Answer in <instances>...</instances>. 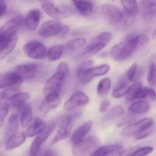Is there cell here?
I'll list each match as a JSON object with an SVG mask.
<instances>
[{
    "mask_svg": "<svg viewBox=\"0 0 156 156\" xmlns=\"http://www.w3.org/2000/svg\"><path fill=\"white\" fill-rule=\"evenodd\" d=\"M69 69L66 62H61L56 73L47 79L44 87V94H60L68 76Z\"/></svg>",
    "mask_w": 156,
    "mask_h": 156,
    "instance_id": "cell-1",
    "label": "cell"
},
{
    "mask_svg": "<svg viewBox=\"0 0 156 156\" xmlns=\"http://www.w3.org/2000/svg\"><path fill=\"white\" fill-rule=\"evenodd\" d=\"M23 23L24 19L22 17L18 16L6 21L0 27V49L16 35Z\"/></svg>",
    "mask_w": 156,
    "mask_h": 156,
    "instance_id": "cell-2",
    "label": "cell"
},
{
    "mask_svg": "<svg viewBox=\"0 0 156 156\" xmlns=\"http://www.w3.org/2000/svg\"><path fill=\"white\" fill-rule=\"evenodd\" d=\"M100 142L97 137L89 136L73 143V154L74 156H88L94 149L99 147Z\"/></svg>",
    "mask_w": 156,
    "mask_h": 156,
    "instance_id": "cell-3",
    "label": "cell"
},
{
    "mask_svg": "<svg viewBox=\"0 0 156 156\" xmlns=\"http://www.w3.org/2000/svg\"><path fill=\"white\" fill-rule=\"evenodd\" d=\"M47 48L37 40H31L23 47V52L27 57L32 59H43L47 56Z\"/></svg>",
    "mask_w": 156,
    "mask_h": 156,
    "instance_id": "cell-4",
    "label": "cell"
},
{
    "mask_svg": "<svg viewBox=\"0 0 156 156\" xmlns=\"http://www.w3.org/2000/svg\"><path fill=\"white\" fill-rule=\"evenodd\" d=\"M56 124L55 123H50L46 126L44 129L41 131L39 134H37L36 138L34 139L30 146V151H29V155L30 156H37L39 153L42 145L45 143L46 140L50 137L53 131L54 130Z\"/></svg>",
    "mask_w": 156,
    "mask_h": 156,
    "instance_id": "cell-5",
    "label": "cell"
},
{
    "mask_svg": "<svg viewBox=\"0 0 156 156\" xmlns=\"http://www.w3.org/2000/svg\"><path fill=\"white\" fill-rule=\"evenodd\" d=\"M89 98L84 91H77L73 93L64 103L63 108L66 111H72L73 110L84 107L89 103Z\"/></svg>",
    "mask_w": 156,
    "mask_h": 156,
    "instance_id": "cell-6",
    "label": "cell"
},
{
    "mask_svg": "<svg viewBox=\"0 0 156 156\" xmlns=\"http://www.w3.org/2000/svg\"><path fill=\"white\" fill-rule=\"evenodd\" d=\"M101 12L105 19L113 25L120 24L124 18V12L111 4H104L101 6Z\"/></svg>",
    "mask_w": 156,
    "mask_h": 156,
    "instance_id": "cell-7",
    "label": "cell"
},
{
    "mask_svg": "<svg viewBox=\"0 0 156 156\" xmlns=\"http://www.w3.org/2000/svg\"><path fill=\"white\" fill-rule=\"evenodd\" d=\"M134 53L132 47L127 41L119 43L112 47L111 55L113 59L116 61H124L129 59Z\"/></svg>",
    "mask_w": 156,
    "mask_h": 156,
    "instance_id": "cell-8",
    "label": "cell"
},
{
    "mask_svg": "<svg viewBox=\"0 0 156 156\" xmlns=\"http://www.w3.org/2000/svg\"><path fill=\"white\" fill-rule=\"evenodd\" d=\"M62 26V23L58 18L49 20L41 24L38 29V34L42 37H54L58 35Z\"/></svg>",
    "mask_w": 156,
    "mask_h": 156,
    "instance_id": "cell-9",
    "label": "cell"
},
{
    "mask_svg": "<svg viewBox=\"0 0 156 156\" xmlns=\"http://www.w3.org/2000/svg\"><path fill=\"white\" fill-rule=\"evenodd\" d=\"M72 121H73L72 116H66L62 119L54 137L53 138L51 145L56 144L59 142L66 140L70 136L72 133Z\"/></svg>",
    "mask_w": 156,
    "mask_h": 156,
    "instance_id": "cell-10",
    "label": "cell"
},
{
    "mask_svg": "<svg viewBox=\"0 0 156 156\" xmlns=\"http://www.w3.org/2000/svg\"><path fill=\"white\" fill-rule=\"evenodd\" d=\"M153 119L151 118V117H146V118H143L142 120H137V121L126 126L122 130L121 135L125 137L134 136L136 134L143 130L144 128L151 126V125H153Z\"/></svg>",
    "mask_w": 156,
    "mask_h": 156,
    "instance_id": "cell-11",
    "label": "cell"
},
{
    "mask_svg": "<svg viewBox=\"0 0 156 156\" xmlns=\"http://www.w3.org/2000/svg\"><path fill=\"white\" fill-rule=\"evenodd\" d=\"M110 69L111 67L108 64H102L98 66H92L85 72L79 82L82 84H88L94 78L107 75L110 72Z\"/></svg>",
    "mask_w": 156,
    "mask_h": 156,
    "instance_id": "cell-12",
    "label": "cell"
},
{
    "mask_svg": "<svg viewBox=\"0 0 156 156\" xmlns=\"http://www.w3.org/2000/svg\"><path fill=\"white\" fill-rule=\"evenodd\" d=\"M139 13L143 19L151 21L156 14V0H140L138 4Z\"/></svg>",
    "mask_w": 156,
    "mask_h": 156,
    "instance_id": "cell-13",
    "label": "cell"
},
{
    "mask_svg": "<svg viewBox=\"0 0 156 156\" xmlns=\"http://www.w3.org/2000/svg\"><path fill=\"white\" fill-rule=\"evenodd\" d=\"M41 8L47 15L53 18H59L66 17L69 15L68 10L65 8H61L56 5L53 2L50 1H44L41 4Z\"/></svg>",
    "mask_w": 156,
    "mask_h": 156,
    "instance_id": "cell-14",
    "label": "cell"
},
{
    "mask_svg": "<svg viewBox=\"0 0 156 156\" xmlns=\"http://www.w3.org/2000/svg\"><path fill=\"white\" fill-rule=\"evenodd\" d=\"M59 101H60L59 94H47L40 105V111L44 114H48L59 105Z\"/></svg>",
    "mask_w": 156,
    "mask_h": 156,
    "instance_id": "cell-15",
    "label": "cell"
},
{
    "mask_svg": "<svg viewBox=\"0 0 156 156\" xmlns=\"http://www.w3.org/2000/svg\"><path fill=\"white\" fill-rule=\"evenodd\" d=\"M23 78L15 72H7L0 75V89L10 86L19 85L22 83Z\"/></svg>",
    "mask_w": 156,
    "mask_h": 156,
    "instance_id": "cell-16",
    "label": "cell"
},
{
    "mask_svg": "<svg viewBox=\"0 0 156 156\" xmlns=\"http://www.w3.org/2000/svg\"><path fill=\"white\" fill-rule=\"evenodd\" d=\"M41 19V12L39 9H31L24 19V24L26 28L30 31H34L38 27Z\"/></svg>",
    "mask_w": 156,
    "mask_h": 156,
    "instance_id": "cell-17",
    "label": "cell"
},
{
    "mask_svg": "<svg viewBox=\"0 0 156 156\" xmlns=\"http://www.w3.org/2000/svg\"><path fill=\"white\" fill-rule=\"evenodd\" d=\"M123 149V146L120 144L103 146L94 149L89 156H115L119 155Z\"/></svg>",
    "mask_w": 156,
    "mask_h": 156,
    "instance_id": "cell-18",
    "label": "cell"
},
{
    "mask_svg": "<svg viewBox=\"0 0 156 156\" xmlns=\"http://www.w3.org/2000/svg\"><path fill=\"white\" fill-rule=\"evenodd\" d=\"M77 12L83 17H88L94 12L92 0H71Z\"/></svg>",
    "mask_w": 156,
    "mask_h": 156,
    "instance_id": "cell-19",
    "label": "cell"
},
{
    "mask_svg": "<svg viewBox=\"0 0 156 156\" xmlns=\"http://www.w3.org/2000/svg\"><path fill=\"white\" fill-rule=\"evenodd\" d=\"M26 135L24 132H18L12 134L8 137L5 148L6 150H12L21 146L26 140Z\"/></svg>",
    "mask_w": 156,
    "mask_h": 156,
    "instance_id": "cell-20",
    "label": "cell"
},
{
    "mask_svg": "<svg viewBox=\"0 0 156 156\" xmlns=\"http://www.w3.org/2000/svg\"><path fill=\"white\" fill-rule=\"evenodd\" d=\"M93 126V122L91 120H88V121L85 122L83 124L81 125L80 126L77 128L74 132L73 133V134L70 137V142L72 143H76L79 140H82V139L85 138L87 134L91 131V128Z\"/></svg>",
    "mask_w": 156,
    "mask_h": 156,
    "instance_id": "cell-21",
    "label": "cell"
},
{
    "mask_svg": "<svg viewBox=\"0 0 156 156\" xmlns=\"http://www.w3.org/2000/svg\"><path fill=\"white\" fill-rule=\"evenodd\" d=\"M150 109V104L149 101L143 99L136 101L131 104L128 108V112L131 115L144 114L147 113Z\"/></svg>",
    "mask_w": 156,
    "mask_h": 156,
    "instance_id": "cell-22",
    "label": "cell"
},
{
    "mask_svg": "<svg viewBox=\"0 0 156 156\" xmlns=\"http://www.w3.org/2000/svg\"><path fill=\"white\" fill-rule=\"evenodd\" d=\"M126 41L130 44L134 53L136 51H137V50H142V49L147 47L149 42V37L145 34H138L134 35V36H129V37L126 38Z\"/></svg>",
    "mask_w": 156,
    "mask_h": 156,
    "instance_id": "cell-23",
    "label": "cell"
},
{
    "mask_svg": "<svg viewBox=\"0 0 156 156\" xmlns=\"http://www.w3.org/2000/svg\"><path fill=\"white\" fill-rule=\"evenodd\" d=\"M37 64L36 63H24L18 65L13 68V72L19 75L22 78L32 77L37 69Z\"/></svg>",
    "mask_w": 156,
    "mask_h": 156,
    "instance_id": "cell-24",
    "label": "cell"
},
{
    "mask_svg": "<svg viewBox=\"0 0 156 156\" xmlns=\"http://www.w3.org/2000/svg\"><path fill=\"white\" fill-rule=\"evenodd\" d=\"M47 126V123L40 117H35L31 123L28 125L26 129L25 135L27 137H34L39 134L41 131L44 129Z\"/></svg>",
    "mask_w": 156,
    "mask_h": 156,
    "instance_id": "cell-25",
    "label": "cell"
},
{
    "mask_svg": "<svg viewBox=\"0 0 156 156\" xmlns=\"http://www.w3.org/2000/svg\"><path fill=\"white\" fill-rule=\"evenodd\" d=\"M131 85L130 82L124 77L121 78L112 91V97L114 98H120L127 94Z\"/></svg>",
    "mask_w": 156,
    "mask_h": 156,
    "instance_id": "cell-26",
    "label": "cell"
},
{
    "mask_svg": "<svg viewBox=\"0 0 156 156\" xmlns=\"http://www.w3.org/2000/svg\"><path fill=\"white\" fill-rule=\"evenodd\" d=\"M18 111L20 112V124L23 128L27 127L28 125L31 123L32 117H33L31 107L29 105H24Z\"/></svg>",
    "mask_w": 156,
    "mask_h": 156,
    "instance_id": "cell-27",
    "label": "cell"
},
{
    "mask_svg": "<svg viewBox=\"0 0 156 156\" xmlns=\"http://www.w3.org/2000/svg\"><path fill=\"white\" fill-rule=\"evenodd\" d=\"M105 46L106 45L102 44V43L94 42V41H93L91 44H89V45L87 46L86 47H85L83 49V50L82 51V53H81V56L85 58L95 56L96 54L100 53L105 48Z\"/></svg>",
    "mask_w": 156,
    "mask_h": 156,
    "instance_id": "cell-28",
    "label": "cell"
},
{
    "mask_svg": "<svg viewBox=\"0 0 156 156\" xmlns=\"http://www.w3.org/2000/svg\"><path fill=\"white\" fill-rule=\"evenodd\" d=\"M124 14L129 16H136L139 14L137 0H121Z\"/></svg>",
    "mask_w": 156,
    "mask_h": 156,
    "instance_id": "cell-29",
    "label": "cell"
},
{
    "mask_svg": "<svg viewBox=\"0 0 156 156\" xmlns=\"http://www.w3.org/2000/svg\"><path fill=\"white\" fill-rule=\"evenodd\" d=\"M30 98V94L27 92H18L15 97L12 99H11L9 101L11 102V105L14 108L19 111L24 105L25 102Z\"/></svg>",
    "mask_w": 156,
    "mask_h": 156,
    "instance_id": "cell-30",
    "label": "cell"
},
{
    "mask_svg": "<svg viewBox=\"0 0 156 156\" xmlns=\"http://www.w3.org/2000/svg\"><path fill=\"white\" fill-rule=\"evenodd\" d=\"M64 47L62 45H54L47 50L46 57L52 62L59 60L63 53Z\"/></svg>",
    "mask_w": 156,
    "mask_h": 156,
    "instance_id": "cell-31",
    "label": "cell"
},
{
    "mask_svg": "<svg viewBox=\"0 0 156 156\" xmlns=\"http://www.w3.org/2000/svg\"><path fill=\"white\" fill-rule=\"evenodd\" d=\"M18 115L17 114H11L7 121V130L6 136L9 137L12 134L17 133L18 129Z\"/></svg>",
    "mask_w": 156,
    "mask_h": 156,
    "instance_id": "cell-32",
    "label": "cell"
},
{
    "mask_svg": "<svg viewBox=\"0 0 156 156\" xmlns=\"http://www.w3.org/2000/svg\"><path fill=\"white\" fill-rule=\"evenodd\" d=\"M17 43H18V37L17 35H15L5 45L0 49V59H4L12 53L15 50Z\"/></svg>",
    "mask_w": 156,
    "mask_h": 156,
    "instance_id": "cell-33",
    "label": "cell"
},
{
    "mask_svg": "<svg viewBox=\"0 0 156 156\" xmlns=\"http://www.w3.org/2000/svg\"><path fill=\"white\" fill-rule=\"evenodd\" d=\"M142 88H143V84L141 82H136L131 85L127 94H126V100L128 101H132L136 99H138V96L140 94Z\"/></svg>",
    "mask_w": 156,
    "mask_h": 156,
    "instance_id": "cell-34",
    "label": "cell"
},
{
    "mask_svg": "<svg viewBox=\"0 0 156 156\" xmlns=\"http://www.w3.org/2000/svg\"><path fill=\"white\" fill-rule=\"evenodd\" d=\"M109 111V110H108ZM125 113L124 108L122 106H115L113 108H111L109 111L108 112V114L105 116L104 119L105 120L108 121V120H115V119H118L120 117H121L122 116H123Z\"/></svg>",
    "mask_w": 156,
    "mask_h": 156,
    "instance_id": "cell-35",
    "label": "cell"
},
{
    "mask_svg": "<svg viewBox=\"0 0 156 156\" xmlns=\"http://www.w3.org/2000/svg\"><path fill=\"white\" fill-rule=\"evenodd\" d=\"M20 91H21V90L18 88V85L8 87V88H5V89L1 93V94H0V99H1V101H9L11 99L13 98Z\"/></svg>",
    "mask_w": 156,
    "mask_h": 156,
    "instance_id": "cell-36",
    "label": "cell"
},
{
    "mask_svg": "<svg viewBox=\"0 0 156 156\" xmlns=\"http://www.w3.org/2000/svg\"><path fill=\"white\" fill-rule=\"evenodd\" d=\"M111 87V81L108 78H105L102 79L100 82H98V85L97 87V92L98 94L101 97H104L108 94L109 92Z\"/></svg>",
    "mask_w": 156,
    "mask_h": 156,
    "instance_id": "cell-37",
    "label": "cell"
},
{
    "mask_svg": "<svg viewBox=\"0 0 156 156\" xmlns=\"http://www.w3.org/2000/svg\"><path fill=\"white\" fill-rule=\"evenodd\" d=\"M87 43L86 38L79 37L74 38L71 40L66 44V47L70 51H76L79 49L82 48L85 46Z\"/></svg>",
    "mask_w": 156,
    "mask_h": 156,
    "instance_id": "cell-38",
    "label": "cell"
},
{
    "mask_svg": "<svg viewBox=\"0 0 156 156\" xmlns=\"http://www.w3.org/2000/svg\"><path fill=\"white\" fill-rule=\"evenodd\" d=\"M93 66H94V61L91 60V59L85 60L84 61V62H81L79 65H78L76 69V78L78 79V80L80 81V79H82V77L83 76V75L85 74V72H86L88 69L92 67Z\"/></svg>",
    "mask_w": 156,
    "mask_h": 156,
    "instance_id": "cell-39",
    "label": "cell"
},
{
    "mask_svg": "<svg viewBox=\"0 0 156 156\" xmlns=\"http://www.w3.org/2000/svg\"><path fill=\"white\" fill-rule=\"evenodd\" d=\"M155 91L153 88L149 87H143L140 91L138 99H143L147 101H154L155 100Z\"/></svg>",
    "mask_w": 156,
    "mask_h": 156,
    "instance_id": "cell-40",
    "label": "cell"
},
{
    "mask_svg": "<svg viewBox=\"0 0 156 156\" xmlns=\"http://www.w3.org/2000/svg\"><path fill=\"white\" fill-rule=\"evenodd\" d=\"M9 110H10V104L5 101H0V127L3 126L6 117H8Z\"/></svg>",
    "mask_w": 156,
    "mask_h": 156,
    "instance_id": "cell-41",
    "label": "cell"
},
{
    "mask_svg": "<svg viewBox=\"0 0 156 156\" xmlns=\"http://www.w3.org/2000/svg\"><path fill=\"white\" fill-rule=\"evenodd\" d=\"M137 70H138V66L136 63H133L130 67H129V69L126 71V73H125L124 76L129 82H135V80L136 79V73Z\"/></svg>",
    "mask_w": 156,
    "mask_h": 156,
    "instance_id": "cell-42",
    "label": "cell"
},
{
    "mask_svg": "<svg viewBox=\"0 0 156 156\" xmlns=\"http://www.w3.org/2000/svg\"><path fill=\"white\" fill-rule=\"evenodd\" d=\"M112 39V34L111 32L105 31L102 32V33L99 34L97 37L94 39V42H100L102 44L107 45L108 44H109L110 41Z\"/></svg>",
    "mask_w": 156,
    "mask_h": 156,
    "instance_id": "cell-43",
    "label": "cell"
},
{
    "mask_svg": "<svg viewBox=\"0 0 156 156\" xmlns=\"http://www.w3.org/2000/svg\"><path fill=\"white\" fill-rule=\"evenodd\" d=\"M148 83L151 86H154L155 84V65L154 62L150 64L147 73Z\"/></svg>",
    "mask_w": 156,
    "mask_h": 156,
    "instance_id": "cell-44",
    "label": "cell"
},
{
    "mask_svg": "<svg viewBox=\"0 0 156 156\" xmlns=\"http://www.w3.org/2000/svg\"><path fill=\"white\" fill-rule=\"evenodd\" d=\"M152 130H153V125H151V126L144 128L143 130H141L140 133L136 134V135L134 136V138H135L136 140H140L147 138V137L149 136H150V134L152 133Z\"/></svg>",
    "mask_w": 156,
    "mask_h": 156,
    "instance_id": "cell-45",
    "label": "cell"
},
{
    "mask_svg": "<svg viewBox=\"0 0 156 156\" xmlns=\"http://www.w3.org/2000/svg\"><path fill=\"white\" fill-rule=\"evenodd\" d=\"M154 149L152 146L139 147L132 156H147L153 152Z\"/></svg>",
    "mask_w": 156,
    "mask_h": 156,
    "instance_id": "cell-46",
    "label": "cell"
},
{
    "mask_svg": "<svg viewBox=\"0 0 156 156\" xmlns=\"http://www.w3.org/2000/svg\"><path fill=\"white\" fill-rule=\"evenodd\" d=\"M138 148H139L138 146H135V147L127 148V149H123L121 151H120V152L119 153L118 155L119 156H132Z\"/></svg>",
    "mask_w": 156,
    "mask_h": 156,
    "instance_id": "cell-47",
    "label": "cell"
},
{
    "mask_svg": "<svg viewBox=\"0 0 156 156\" xmlns=\"http://www.w3.org/2000/svg\"><path fill=\"white\" fill-rule=\"evenodd\" d=\"M110 107H111V102L108 100H105L101 102L99 108V112L100 113H105L108 111Z\"/></svg>",
    "mask_w": 156,
    "mask_h": 156,
    "instance_id": "cell-48",
    "label": "cell"
},
{
    "mask_svg": "<svg viewBox=\"0 0 156 156\" xmlns=\"http://www.w3.org/2000/svg\"><path fill=\"white\" fill-rule=\"evenodd\" d=\"M7 11V5L4 0H0V18L5 14Z\"/></svg>",
    "mask_w": 156,
    "mask_h": 156,
    "instance_id": "cell-49",
    "label": "cell"
},
{
    "mask_svg": "<svg viewBox=\"0 0 156 156\" xmlns=\"http://www.w3.org/2000/svg\"><path fill=\"white\" fill-rule=\"evenodd\" d=\"M69 30V27L67 25L62 26V27H61L60 30H59V32L58 34H59L60 37H65L66 35L68 34Z\"/></svg>",
    "mask_w": 156,
    "mask_h": 156,
    "instance_id": "cell-50",
    "label": "cell"
},
{
    "mask_svg": "<svg viewBox=\"0 0 156 156\" xmlns=\"http://www.w3.org/2000/svg\"><path fill=\"white\" fill-rule=\"evenodd\" d=\"M43 156H54L53 155V152H52V151H46L45 152H44V154L43 155Z\"/></svg>",
    "mask_w": 156,
    "mask_h": 156,
    "instance_id": "cell-51",
    "label": "cell"
},
{
    "mask_svg": "<svg viewBox=\"0 0 156 156\" xmlns=\"http://www.w3.org/2000/svg\"><path fill=\"white\" fill-rule=\"evenodd\" d=\"M155 30H154L153 34H152V38H153V39H155Z\"/></svg>",
    "mask_w": 156,
    "mask_h": 156,
    "instance_id": "cell-52",
    "label": "cell"
},
{
    "mask_svg": "<svg viewBox=\"0 0 156 156\" xmlns=\"http://www.w3.org/2000/svg\"><path fill=\"white\" fill-rule=\"evenodd\" d=\"M108 1H117V0H108Z\"/></svg>",
    "mask_w": 156,
    "mask_h": 156,
    "instance_id": "cell-53",
    "label": "cell"
},
{
    "mask_svg": "<svg viewBox=\"0 0 156 156\" xmlns=\"http://www.w3.org/2000/svg\"><path fill=\"white\" fill-rule=\"evenodd\" d=\"M44 1H45V0H44Z\"/></svg>",
    "mask_w": 156,
    "mask_h": 156,
    "instance_id": "cell-54",
    "label": "cell"
}]
</instances>
